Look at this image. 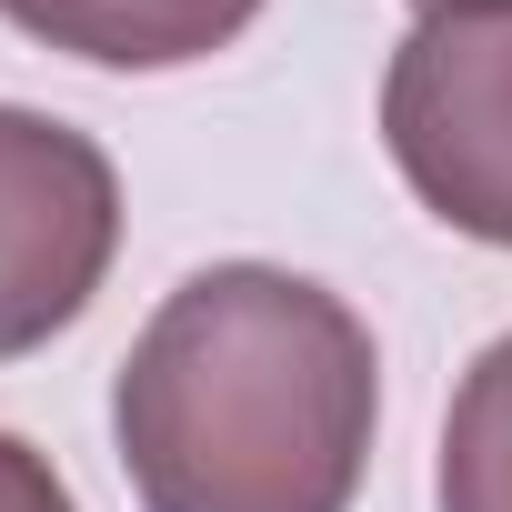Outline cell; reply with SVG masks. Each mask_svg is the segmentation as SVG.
Segmentation results:
<instances>
[{"label":"cell","instance_id":"obj_1","mask_svg":"<svg viewBox=\"0 0 512 512\" xmlns=\"http://www.w3.org/2000/svg\"><path fill=\"white\" fill-rule=\"evenodd\" d=\"M382 422L362 312L282 262L191 272L111 382L141 512H352Z\"/></svg>","mask_w":512,"mask_h":512},{"label":"cell","instance_id":"obj_2","mask_svg":"<svg viewBox=\"0 0 512 512\" xmlns=\"http://www.w3.org/2000/svg\"><path fill=\"white\" fill-rule=\"evenodd\" d=\"M382 141L432 221L512 251V0H452L402 31Z\"/></svg>","mask_w":512,"mask_h":512},{"label":"cell","instance_id":"obj_3","mask_svg":"<svg viewBox=\"0 0 512 512\" xmlns=\"http://www.w3.org/2000/svg\"><path fill=\"white\" fill-rule=\"evenodd\" d=\"M121 251V171L91 131L0 101V362L71 332Z\"/></svg>","mask_w":512,"mask_h":512},{"label":"cell","instance_id":"obj_4","mask_svg":"<svg viewBox=\"0 0 512 512\" xmlns=\"http://www.w3.org/2000/svg\"><path fill=\"white\" fill-rule=\"evenodd\" d=\"M0 21H21L31 41L91 71H181L231 51L262 21V0H0Z\"/></svg>","mask_w":512,"mask_h":512},{"label":"cell","instance_id":"obj_5","mask_svg":"<svg viewBox=\"0 0 512 512\" xmlns=\"http://www.w3.org/2000/svg\"><path fill=\"white\" fill-rule=\"evenodd\" d=\"M442 512H512V332L492 352H472L452 412H442V472H432Z\"/></svg>","mask_w":512,"mask_h":512},{"label":"cell","instance_id":"obj_6","mask_svg":"<svg viewBox=\"0 0 512 512\" xmlns=\"http://www.w3.org/2000/svg\"><path fill=\"white\" fill-rule=\"evenodd\" d=\"M0 512H81L71 482L51 472V452H31L21 432H0Z\"/></svg>","mask_w":512,"mask_h":512},{"label":"cell","instance_id":"obj_7","mask_svg":"<svg viewBox=\"0 0 512 512\" xmlns=\"http://www.w3.org/2000/svg\"><path fill=\"white\" fill-rule=\"evenodd\" d=\"M422 11H452V0H422Z\"/></svg>","mask_w":512,"mask_h":512}]
</instances>
